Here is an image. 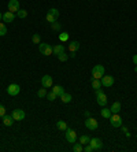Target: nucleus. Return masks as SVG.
I'll use <instances>...</instances> for the list:
<instances>
[{"label": "nucleus", "mask_w": 137, "mask_h": 152, "mask_svg": "<svg viewBox=\"0 0 137 152\" xmlns=\"http://www.w3.org/2000/svg\"><path fill=\"white\" fill-rule=\"evenodd\" d=\"M14 12H11V11H7V12H4L3 14V21L4 22H14Z\"/></svg>", "instance_id": "4468645a"}, {"label": "nucleus", "mask_w": 137, "mask_h": 152, "mask_svg": "<svg viewBox=\"0 0 137 152\" xmlns=\"http://www.w3.org/2000/svg\"><path fill=\"white\" fill-rule=\"evenodd\" d=\"M92 88L95 89V91H97V89L102 88V81L100 80H95V78H92Z\"/></svg>", "instance_id": "6ab92c4d"}, {"label": "nucleus", "mask_w": 137, "mask_h": 152, "mask_svg": "<svg viewBox=\"0 0 137 152\" xmlns=\"http://www.w3.org/2000/svg\"><path fill=\"white\" fill-rule=\"evenodd\" d=\"M96 99H97V104L100 107H104L107 104V96H105V93L103 92L102 89L96 91Z\"/></svg>", "instance_id": "7ed1b4c3"}, {"label": "nucleus", "mask_w": 137, "mask_h": 152, "mask_svg": "<svg viewBox=\"0 0 137 152\" xmlns=\"http://www.w3.org/2000/svg\"><path fill=\"white\" fill-rule=\"evenodd\" d=\"M17 15H18V18L23 19V18L28 17V11H26V10H21V8H19V10L17 11Z\"/></svg>", "instance_id": "b1692460"}, {"label": "nucleus", "mask_w": 137, "mask_h": 152, "mask_svg": "<svg viewBox=\"0 0 137 152\" xmlns=\"http://www.w3.org/2000/svg\"><path fill=\"white\" fill-rule=\"evenodd\" d=\"M4 115H6V108H4V107L1 106V104H0V117L3 118Z\"/></svg>", "instance_id": "c9c22d12"}, {"label": "nucleus", "mask_w": 137, "mask_h": 152, "mask_svg": "<svg viewBox=\"0 0 137 152\" xmlns=\"http://www.w3.org/2000/svg\"><path fill=\"white\" fill-rule=\"evenodd\" d=\"M89 141H91V138H89L88 137V136H81V137H80V142H81V144H82V145H86V144H89Z\"/></svg>", "instance_id": "393cba45"}, {"label": "nucleus", "mask_w": 137, "mask_h": 152, "mask_svg": "<svg viewBox=\"0 0 137 152\" xmlns=\"http://www.w3.org/2000/svg\"><path fill=\"white\" fill-rule=\"evenodd\" d=\"M56 127L59 129V130L66 132V129H67V124L64 122V121H58V122H56Z\"/></svg>", "instance_id": "4be33fe9"}, {"label": "nucleus", "mask_w": 137, "mask_h": 152, "mask_svg": "<svg viewBox=\"0 0 137 152\" xmlns=\"http://www.w3.org/2000/svg\"><path fill=\"white\" fill-rule=\"evenodd\" d=\"M45 19H47V21L49 22V23H52V22H55V21H56V18L53 17V15H51V14H49V12H48V14H47Z\"/></svg>", "instance_id": "473e14b6"}, {"label": "nucleus", "mask_w": 137, "mask_h": 152, "mask_svg": "<svg viewBox=\"0 0 137 152\" xmlns=\"http://www.w3.org/2000/svg\"><path fill=\"white\" fill-rule=\"evenodd\" d=\"M59 40L60 41H67V40H69V34H67V33H60Z\"/></svg>", "instance_id": "72a5a7b5"}, {"label": "nucleus", "mask_w": 137, "mask_h": 152, "mask_svg": "<svg viewBox=\"0 0 137 152\" xmlns=\"http://www.w3.org/2000/svg\"><path fill=\"white\" fill-rule=\"evenodd\" d=\"M66 140L70 142V144H74V142L77 141V133H75V130L67 127L66 129Z\"/></svg>", "instance_id": "39448f33"}, {"label": "nucleus", "mask_w": 137, "mask_h": 152, "mask_svg": "<svg viewBox=\"0 0 137 152\" xmlns=\"http://www.w3.org/2000/svg\"><path fill=\"white\" fill-rule=\"evenodd\" d=\"M6 34H7V28H6L4 23L0 22V36H6Z\"/></svg>", "instance_id": "c85d7f7f"}, {"label": "nucleus", "mask_w": 137, "mask_h": 152, "mask_svg": "<svg viewBox=\"0 0 137 152\" xmlns=\"http://www.w3.org/2000/svg\"><path fill=\"white\" fill-rule=\"evenodd\" d=\"M58 56V60H60V62H66L67 59H69V55H67L66 52H62L59 53V55H56Z\"/></svg>", "instance_id": "a878e982"}, {"label": "nucleus", "mask_w": 137, "mask_h": 152, "mask_svg": "<svg viewBox=\"0 0 137 152\" xmlns=\"http://www.w3.org/2000/svg\"><path fill=\"white\" fill-rule=\"evenodd\" d=\"M100 81H102V86L110 88V86H113V84H114V77L113 75H103Z\"/></svg>", "instance_id": "6e6552de"}, {"label": "nucleus", "mask_w": 137, "mask_h": 152, "mask_svg": "<svg viewBox=\"0 0 137 152\" xmlns=\"http://www.w3.org/2000/svg\"><path fill=\"white\" fill-rule=\"evenodd\" d=\"M39 51L41 55H45V56H49V55H52L53 51H52V47L47 44V42H40L39 45Z\"/></svg>", "instance_id": "f03ea898"}, {"label": "nucleus", "mask_w": 137, "mask_h": 152, "mask_svg": "<svg viewBox=\"0 0 137 152\" xmlns=\"http://www.w3.org/2000/svg\"><path fill=\"white\" fill-rule=\"evenodd\" d=\"M1 19H3V14H1V12H0V21H1Z\"/></svg>", "instance_id": "4c0bfd02"}, {"label": "nucleus", "mask_w": 137, "mask_h": 152, "mask_svg": "<svg viewBox=\"0 0 137 152\" xmlns=\"http://www.w3.org/2000/svg\"><path fill=\"white\" fill-rule=\"evenodd\" d=\"M37 96H39L40 99H44V97L47 96V89H45V88L39 89V92H37Z\"/></svg>", "instance_id": "cd10ccee"}, {"label": "nucleus", "mask_w": 137, "mask_h": 152, "mask_svg": "<svg viewBox=\"0 0 137 152\" xmlns=\"http://www.w3.org/2000/svg\"><path fill=\"white\" fill-rule=\"evenodd\" d=\"M110 110H111L113 114H119L121 110H122V106H121L119 102H115V103H113V106L110 107Z\"/></svg>", "instance_id": "ddd939ff"}, {"label": "nucleus", "mask_w": 137, "mask_h": 152, "mask_svg": "<svg viewBox=\"0 0 137 152\" xmlns=\"http://www.w3.org/2000/svg\"><path fill=\"white\" fill-rule=\"evenodd\" d=\"M19 92H21V86L18 84H10L7 86V93L10 96H17Z\"/></svg>", "instance_id": "423d86ee"}, {"label": "nucleus", "mask_w": 137, "mask_h": 152, "mask_svg": "<svg viewBox=\"0 0 137 152\" xmlns=\"http://www.w3.org/2000/svg\"><path fill=\"white\" fill-rule=\"evenodd\" d=\"M60 100H62L63 103H70L71 100H73V97H71L70 93H66V92H64L63 95L60 96Z\"/></svg>", "instance_id": "aec40b11"}, {"label": "nucleus", "mask_w": 137, "mask_h": 152, "mask_svg": "<svg viewBox=\"0 0 137 152\" xmlns=\"http://www.w3.org/2000/svg\"><path fill=\"white\" fill-rule=\"evenodd\" d=\"M41 85H42V88H52V77L51 75H44V77L41 78Z\"/></svg>", "instance_id": "9d476101"}, {"label": "nucleus", "mask_w": 137, "mask_h": 152, "mask_svg": "<svg viewBox=\"0 0 137 152\" xmlns=\"http://www.w3.org/2000/svg\"><path fill=\"white\" fill-rule=\"evenodd\" d=\"M110 124L113 127H121L122 126V118H121L119 114H113L110 117Z\"/></svg>", "instance_id": "20e7f679"}, {"label": "nucleus", "mask_w": 137, "mask_h": 152, "mask_svg": "<svg viewBox=\"0 0 137 152\" xmlns=\"http://www.w3.org/2000/svg\"><path fill=\"white\" fill-rule=\"evenodd\" d=\"M89 144H91L92 147H93V149H95V151H100V149L103 148V141L100 140V138H97V137L91 138Z\"/></svg>", "instance_id": "1a4fd4ad"}, {"label": "nucleus", "mask_w": 137, "mask_h": 152, "mask_svg": "<svg viewBox=\"0 0 137 152\" xmlns=\"http://www.w3.org/2000/svg\"><path fill=\"white\" fill-rule=\"evenodd\" d=\"M32 41L34 42V44H40V41H41V37H40L39 34H33V37H32Z\"/></svg>", "instance_id": "2f4dec72"}, {"label": "nucleus", "mask_w": 137, "mask_h": 152, "mask_svg": "<svg viewBox=\"0 0 137 152\" xmlns=\"http://www.w3.org/2000/svg\"><path fill=\"white\" fill-rule=\"evenodd\" d=\"M78 50H80V42L78 41H71L69 44V51L70 52H77Z\"/></svg>", "instance_id": "f3484780"}, {"label": "nucleus", "mask_w": 137, "mask_h": 152, "mask_svg": "<svg viewBox=\"0 0 137 152\" xmlns=\"http://www.w3.org/2000/svg\"><path fill=\"white\" fill-rule=\"evenodd\" d=\"M52 92L55 93L58 97H60V96L64 93V89H63V86H60V85H55V86H52Z\"/></svg>", "instance_id": "2eb2a0df"}, {"label": "nucleus", "mask_w": 137, "mask_h": 152, "mask_svg": "<svg viewBox=\"0 0 137 152\" xmlns=\"http://www.w3.org/2000/svg\"><path fill=\"white\" fill-rule=\"evenodd\" d=\"M7 7H8V11L17 12V11L19 10V1H18V0H10L7 4Z\"/></svg>", "instance_id": "f8f14e48"}, {"label": "nucleus", "mask_w": 137, "mask_h": 152, "mask_svg": "<svg viewBox=\"0 0 137 152\" xmlns=\"http://www.w3.org/2000/svg\"><path fill=\"white\" fill-rule=\"evenodd\" d=\"M45 97L49 100V102H53L55 99H58V96L55 95V93H53L52 91H51V92H47V96H45Z\"/></svg>", "instance_id": "bb28decb"}, {"label": "nucleus", "mask_w": 137, "mask_h": 152, "mask_svg": "<svg viewBox=\"0 0 137 152\" xmlns=\"http://www.w3.org/2000/svg\"><path fill=\"white\" fill-rule=\"evenodd\" d=\"M113 115V113H111V110L110 108H103L102 110V117L105 118V119H110V117Z\"/></svg>", "instance_id": "412c9836"}, {"label": "nucleus", "mask_w": 137, "mask_h": 152, "mask_svg": "<svg viewBox=\"0 0 137 152\" xmlns=\"http://www.w3.org/2000/svg\"><path fill=\"white\" fill-rule=\"evenodd\" d=\"M132 60H133L134 66H137V55H133V58H132Z\"/></svg>", "instance_id": "e433bc0d"}, {"label": "nucleus", "mask_w": 137, "mask_h": 152, "mask_svg": "<svg viewBox=\"0 0 137 152\" xmlns=\"http://www.w3.org/2000/svg\"><path fill=\"white\" fill-rule=\"evenodd\" d=\"M73 151L74 152L84 151V148H82V144H81V142H74V144H73Z\"/></svg>", "instance_id": "5701e85b"}, {"label": "nucleus", "mask_w": 137, "mask_h": 152, "mask_svg": "<svg viewBox=\"0 0 137 152\" xmlns=\"http://www.w3.org/2000/svg\"><path fill=\"white\" fill-rule=\"evenodd\" d=\"M51 26H52V29H53V30H55V32H59V30H60V28H62V26H60V23H58L56 21H55V22H52V23H51Z\"/></svg>", "instance_id": "c756f323"}, {"label": "nucleus", "mask_w": 137, "mask_h": 152, "mask_svg": "<svg viewBox=\"0 0 137 152\" xmlns=\"http://www.w3.org/2000/svg\"><path fill=\"white\" fill-rule=\"evenodd\" d=\"M48 12H49V14H51V15H53V17L56 18V19H58V17H59V11H58L56 8H49V11H48Z\"/></svg>", "instance_id": "7c9ffc66"}, {"label": "nucleus", "mask_w": 137, "mask_h": 152, "mask_svg": "<svg viewBox=\"0 0 137 152\" xmlns=\"http://www.w3.org/2000/svg\"><path fill=\"white\" fill-rule=\"evenodd\" d=\"M134 71H136V73H137V66H134Z\"/></svg>", "instance_id": "58836bf2"}, {"label": "nucleus", "mask_w": 137, "mask_h": 152, "mask_svg": "<svg viewBox=\"0 0 137 152\" xmlns=\"http://www.w3.org/2000/svg\"><path fill=\"white\" fill-rule=\"evenodd\" d=\"M52 51H53V55H59V53L64 52V47L62 44H56L55 47H52Z\"/></svg>", "instance_id": "a211bd4d"}, {"label": "nucleus", "mask_w": 137, "mask_h": 152, "mask_svg": "<svg viewBox=\"0 0 137 152\" xmlns=\"http://www.w3.org/2000/svg\"><path fill=\"white\" fill-rule=\"evenodd\" d=\"M103 75H104V66L96 64L95 67L92 69V78H95V80H102Z\"/></svg>", "instance_id": "f257e3e1"}, {"label": "nucleus", "mask_w": 137, "mask_h": 152, "mask_svg": "<svg viewBox=\"0 0 137 152\" xmlns=\"http://www.w3.org/2000/svg\"><path fill=\"white\" fill-rule=\"evenodd\" d=\"M12 118H14V121H23L25 119V111L23 110H19V108H17V110L12 111Z\"/></svg>", "instance_id": "9b49d317"}, {"label": "nucleus", "mask_w": 137, "mask_h": 152, "mask_svg": "<svg viewBox=\"0 0 137 152\" xmlns=\"http://www.w3.org/2000/svg\"><path fill=\"white\" fill-rule=\"evenodd\" d=\"M84 151L85 152H92V151H95V149H93V147H92L91 144H86V147L84 148Z\"/></svg>", "instance_id": "f704fd0d"}, {"label": "nucleus", "mask_w": 137, "mask_h": 152, "mask_svg": "<svg viewBox=\"0 0 137 152\" xmlns=\"http://www.w3.org/2000/svg\"><path fill=\"white\" fill-rule=\"evenodd\" d=\"M12 124H14V118H12V115H4L3 117V125L4 126H11Z\"/></svg>", "instance_id": "dca6fc26"}, {"label": "nucleus", "mask_w": 137, "mask_h": 152, "mask_svg": "<svg viewBox=\"0 0 137 152\" xmlns=\"http://www.w3.org/2000/svg\"><path fill=\"white\" fill-rule=\"evenodd\" d=\"M85 126H86V129H89V130H96L99 125H97V121H96L95 118L88 117L86 121H85Z\"/></svg>", "instance_id": "0eeeda50"}]
</instances>
